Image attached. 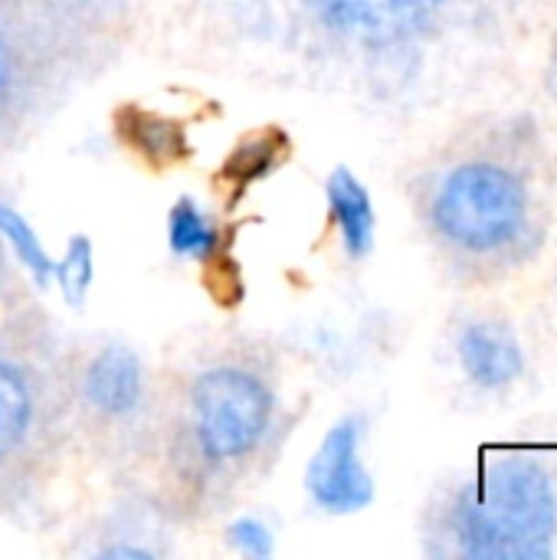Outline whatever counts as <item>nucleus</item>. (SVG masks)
<instances>
[{"label": "nucleus", "instance_id": "1", "mask_svg": "<svg viewBox=\"0 0 557 560\" xmlns=\"http://www.w3.org/2000/svg\"><path fill=\"white\" fill-rule=\"evenodd\" d=\"M76 384L62 348L26 308L0 318V509L26 505L69 433Z\"/></svg>", "mask_w": 557, "mask_h": 560}, {"label": "nucleus", "instance_id": "2", "mask_svg": "<svg viewBox=\"0 0 557 560\" xmlns=\"http://www.w3.org/2000/svg\"><path fill=\"white\" fill-rule=\"evenodd\" d=\"M276 420L279 394L266 361L250 351H220L184 384L174 459L190 482H230L266 453Z\"/></svg>", "mask_w": 557, "mask_h": 560}, {"label": "nucleus", "instance_id": "3", "mask_svg": "<svg viewBox=\"0 0 557 560\" xmlns=\"http://www.w3.org/2000/svg\"><path fill=\"white\" fill-rule=\"evenodd\" d=\"M450 532L466 558H552L557 499L548 472L525 456H506L483 469L450 509Z\"/></svg>", "mask_w": 557, "mask_h": 560}, {"label": "nucleus", "instance_id": "4", "mask_svg": "<svg viewBox=\"0 0 557 560\" xmlns=\"http://www.w3.org/2000/svg\"><path fill=\"white\" fill-rule=\"evenodd\" d=\"M529 213V194L522 180L486 161H469L453 167L430 203V220L437 233L466 253H492L512 243Z\"/></svg>", "mask_w": 557, "mask_h": 560}, {"label": "nucleus", "instance_id": "5", "mask_svg": "<svg viewBox=\"0 0 557 560\" xmlns=\"http://www.w3.org/2000/svg\"><path fill=\"white\" fill-rule=\"evenodd\" d=\"M69 62L76 59L49 33L10 0H0V151L39 115Z\"/></svg>", "mask_w": 557, "mask_h": 560}, {"label": "nucleus", "instance_id": "6", "mask_svg": "<svg viewBox=\"0 0 557 560\" xmlns=\"http://www.w3.org/2000/svg\"><path fill=\"white\" fill-rule=\"evenodd\" d=\"M325 33L361 46H394L423 33L443 0H295Z\"/></svg>", "mask_w": 557, "mask_h": 560}, {"label": "nucleus", "instance_id": "7", "mask_svg": "<svg viewBox=\"0 0 557 560\" xmlns=\"http://www.w3.org/2000/svg\"><path fill=\"white\" fill-rule=\"evenodd\" d=\"M361 420H341L318 446L309 466V495L318 509L345 515L358 512L374 499V482L361 466Z\"/></svg>", "mask_w": 557, "mask_h": 560}, {"label": "nucleus", "instance_id": "8", "mask_svg": "<svg viewBox=\"0 0 557 560\" xmlns=\"http://www.w3.org/2000/svg\"><path fill=\"white\" fill-rule=\"evenodd\" d=\"M76 397L92 410L98 420H128L144 400V377L141 364L125 348L98 351L79 374Z\"/></svg>", "mask_w": 557, "mask_h": 560}, {"label": "nucleus", "instance_id": "9", "mask_svg": "<svg viewBox=\"0 0 557 560\" xmlns=\"http://www.w3.org/2000/svg\"><path fill=\"white\" fill-rule=\"evenodd\" d=\"M43 33H49L76 62L89 46V36L108 30V16L121 13L125 0H10Z\"/></svg>", "mask_w": 557, "mask_h": 560}, {"label": "nucleus", "instance_id": "10", "mask_svg": "<svg viewBox=\"0 0 557 560\" xmlns=\"http://www.w3.org/2000/svg\"><path fill=\"white\" fill-rule=\"evenodd\" d=\"M460 361L466 374L486 387L499 390L509 387L522 374V348L512 328L499 322H476L460 338Z\"/></svg>", "mask_w": 557, "mask_h": 560}, {"label": "nucleus", "instance_id": "11", "mask_svg": "<svg viewBox=\"0 0 557 560\" xmlns=\"http://www.w3.org/2000/svg\"><path fill=\"white\" fill-rule=\"evenodd\" d=\"M328 203L341 226V240L351 256H364L374 243V207L368 190L351 171H335L328 180Z\"/></svg>", "mask_w": 557, "mask_h": 560}, {"label": "nucleus", "instance_id": "12", "mask_svg": "<svg viewBox=\"0 0 557 560\" xmlns=\"http://www.w3.org/2000/svg\"><path fill=\"white\" fill-rule=\"evenodd\" d=\"M121 131L131 141V148H138L158 167L174 164V161H181L187 154L184 131H181L177 121H167V118H158V115H148V112H128L121 118Z\"/></svg>", "mask_w": 557, "mask_h": 560}, {"label": "nucleus", "instance_id": "13", "mask_svg": "<svg viewBox=\"0 0 557 560\" xmlns=\"http://www.w3.org/2000/svg\"><path fill=\"white\" fill-rule=\"evenodd\" d=\"M171 243L184 256H210L217 249V233L190 200H181L171 213Z\"/></svg>", "mask_w": 557, "mask_h": 560}, {"label": "nucleus", "instance_id": "14", "mask_svg": "<svg viewBox=\"0 0 557 560\" xmlns=\"http://www.w3.org/2000/svg\"><path fill=\"white\" fill-rule=\"evenodd\" d=\"M272 164H276V148H272V141H253V144H246V148H240V151L233 154V161L227 164V177H233L236 187H246L250 180L269 174Z\"/></svg>", "mask_w": 557, "mask_h": 560}, {"label": "nucleus", "instance_id": "15", "mask_svg": "<svg viewBox=\"0 0 557 560\" xmlns=\"http://www.w3.org/2000/svg\"><path fill=\"white\" fill-rule=\"evenodd\" d=\"M0 233L10 240V243H16V249H20V256L33 266V272L36 276H43L46 269H49V262H46V256H43V249L36 246V240H33V233L23 226V220L20 217H13L7 207H0Z\"/></svg>", "mask_w": 557, "mask_h": 560}, {"label": "nucleus", "instance_id": "16", "mask_svg": "<svg viewBox=\"0 0 557 560\" xmlns=\"http://www.w3.org/2000/svg\"><path fill=\"white\" fill-rule=\"evenodd\" d=\"M85 279H89V249H85V243H76V249H72V253L66 256V262L59 266V282H62L66 295L76 299V295L82 292Z\"/></svg>", "mask_w": 557, "mask_h": 560}, {"label": "nucleus", "instance_id": "17", "mask_svg": "<svg viewBox=\"0 0 557 560\" xmlns=\"http://www.w3.org/2000/svg\"><path fill=\"white\" fill-rule=\"evenodd\" d=\"M233 538H236V545L243 548V551H250V555H256V558H263V555H269V532L259 525V522H240V525H233Z\"/></svg>", "mask_w": 557, "mask_h": 560}, {"label": "nucleus", "instance_id": "18", "mask_svg": "<svg viewBox=\"0 0 557 560\" xmlns=\"http://www.w3.org/2000/svg\"><path fill=\"white\" fill-rule=\"evenodd\" d=\"M7 289H10V272H7V256H3V249H0V302H3V295H7Z\"/></svg>", "mask_w": 557, "mask_h": 560}]
</instances>
